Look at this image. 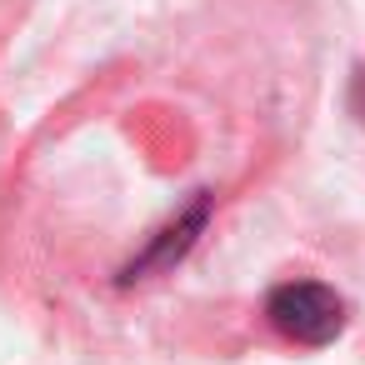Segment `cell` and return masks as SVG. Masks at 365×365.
Listing matches in <instances>:
<instances>
[{
  "label": "cell",
  "instance_id": "7a4b0ae2",
  "mask_svg": "<svg viewBox=\"0 0 365 365\" xmlns=\"http://www.w3.org/2000/svg\"><path fill=\"white\" fill-rule=\"evenodd\" d=\"M350 110H355V120L365 125V66H360L355 81H350Z\"/></svg>",
  "mask_w": 365,
  "mask_h": 365
},
{
  "label": "cell",
  "instance_id": "6da1fadb",
  "mask_svg": "<svg viewBox=\"0 0 365 365\" xmlns=\"http://www.w3.org/2000/svg\"><path fill=\"white\" fill-rule=\"evenodd\" d=\"M265 315H270V325L285 340H295V345H325L345 325V300L330 285H320V280H285V285L270 290Z\"/></svg>",
  "mask_w": 365,
  "mask_h": 365
}]
</instances>
